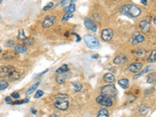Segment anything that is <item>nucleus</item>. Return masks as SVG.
<instances>
[{
  "label": "nucleus",
  "mask_w": 156,
  "mask_h": 117,
  "mask_svg": "<svg viewBox=\"0 0 156 117\" xmlns=\"http://www.w3.org/2000/svg\"><path fill=\"white\" fill-rule=\"evenodd\" d=\"M120 11L123 15H125L130 18L138 16L141 13L140 8L134 5H132V4H127V5L122 6L120 9Z\"/></svg>",
  "instance_id": "f257e3e1"
},
{
  "label": "nucleus",
  "mask_w": 156,
  "mask_h": 117,
  "mask_svg": "<svg viewBox=\"0 0 156 117\" xmlns=\"http://www.w3.org/2000/svg\"><path fill=\"white\" fill-rule=\"evenodd\" d=\"M101 93H102V95L111 98H115L117 95V90L113 84H109L102 88Z\"/></svg>",
  "instance_id": "f03ea898"
},
{
  "label": "nucleus",
  "mask_w": 156,
  "mask_h": 117,
  "mask_svg": "<svg viewBox=\"0 0 156 117\" xmlns=\"http://www.w3.org/2000/svg\"><path fill=\"white\" fill-rule=\"evenodd\" d=\"M84 40L85 44L91 49H96L100 46L99 41L94 36L89 35V34L85 35Z\"/></svg>",
  "instance_id": "7ed1b4c3"
},
{
  "label": "nucleus",
  "mask_w": 156,
  "mask_h": 117,
  "mask_svg": "<svg viewBox=\"0 0 156 117\" xmlns=\"http://www.w3.org/2000/svg\"><path fill=\"white\" fill-rule=\"evenodd\" d=\"M96 102H97L98 104L102 105L103 106L111 107L112 105V102L111 100V98L104 95H99L96 98Z\"/></svg>",
  "instance_id": "20e7f679"
},
{
  "label": "nucleus",
  "mask_w": 156,
  "mask_h": 117,
  "mask_svg": "<svg viewBox=\"0 0 156 117\" xmlns=\"http://www.w3.org/2000/svg\"><path fill=\"white\" fill-rule=\"evenodd\" d=\"M14 70H16L15 68L12 66H2L0 69V76L1 77H8Z\"/></svg>",
  "instance_id": "39448f33"
},
{
  "label": "nucleus",
  "mask_w": 156,
  "mask_h": 117,
  "mask_svg": "<svg viewBox=\"0 0 156 117\" xmlns=\"http://www.w3.org/2000/svg\"><path fill=\"white\" fill-rule=\"evenodd\" d=\"M55 107H56L57 109L60 110L65 111L68 109L69 102L66 99H59L55 102Z\"/></svg>",
  "instance_id": "423d86ee"
},
{
  "label": "nucleus",
  "mask_w": 156,
  "mask_h": 117,
  "mask_svg": "<svg viewBox=\"0 0 156 117\" xmlns=\"http://www.w3.org/2000/svg\"><path fill=\"white\" fill-rule=\"evenodd\" d=\"M102 39L105 42L110 41L113 37V31L111 29H105L102 31V34H101Z\"/></svg>",
  "instance_id": "0eeeda50"
},
{
  "label": "nucleus",
  "mask_w": 156,
  "mask_h": 117,
  "mask_svg": "<svg viewBox=\"0 0 156 117\" xmlns=\"http://www.w3.org/2000/svg\"><path fill=\"white\" fill-rule=\"evenodd\" d=\"M56 16H47L45 19V20L43 21V23H42L43 28H50V27H52L54 24L55 22H56Z\"/></svg>",
  "instance_id": "6e6552de"
},
{
  "label": "nucleus",
  "mask_w": 156,
  "mask_h": 117,
  "mask_svg": "<svg viewBox=\"0 0 156 117\" xmlns=\"http://www.w3.org/2000/svg\"><path fill=\"white\" fill-rule=\"evenodd\" d=\"M84 23L85 27L88 30H92L93 32H96V31H97V29H98L97 26H96V24L92 20H91L90 19H88V18L85 17L84 19Z\"/></svg>",
  "instance_id": "1a4fd4ad"
},
{
  "label": "nucleus",
  "mask_w": 156,
  "mask_h": 117,
  "mask_svg": "<svg viewBox=\"0 0 156 117\" xmlns=\"http://www.w3.org/2000/svg\"><path fill=\"white\" fill-rule=\"evenodd\" d=\"M142 66H143V64L141 62H134V63L130 65L129 70L132 73H138L141 70Z\"/></svg>",
  "instance_id": "9d476101"
},
{
  "label": "nucleus",
  "mask_w": 156,
  "mask_h": 117,
  "mask_svg": "<svg viewBox=\"0 0 156 117\" xmlns=\"http://www.w3.org/2000/svg\"><path fill=\"white\" fill-rule=\"evenodd\" d=\"M127 61V58L125 56H118L115 58L113 62L115 64L119 65V64H123Z\"/></svg>",
  "instance_id": "9b49d317"
},
{
  "label": "nucleus",
  "mask_w": 156,
  "mask_h": 117,
  "mask_svg": "<svg viewBox=\"0 0 156 117\" xmlns=\"http://www.w3.org/2000/svg\"><path fill=\"white\" fill-rule=\"evenodd\" d=\"M103 80H104L105 82L109 83V84H111V83H113L115 81L116 78H115V76L113 74L109 73H106V74L104 75Z\"/></svg>",
  "instance_id": "f8f14e48"
},
{
  "label": "nucleus",
  "mask_w": 156,
  "mask_h": 117,
  "mask_svg": "<svg viewBox=\"0 0 156 117\" xmlns=\"http://www.w3.org/2000/svg\"><path fill=\"white\" fill-rule=\"evenodd\" d=\"M16 57V52H7L5 54H3L2 58L4 59H13V58H15Z\"/></svg>",
  "instance_id": "ddd939ff"
},
{
  "label": "nucleus",
  "mask_w": 156,
  "mask_h": 117,
  "mask_svg": "<svg viewBox=\"0 0 156 117\" xmlns=\"http://www.w3.org/2000/svg\"><path fill=\"white\" fill-rule=\"evenodd\" d=\"M140 29L144 31L145 33L147 32H148L149 31V29H150V24L148 21H146V20H143V21H141L140 22Z\"/></svg>",
  "instance_id": "4468645a"
},
{
  "label": "nucleus",
  "mask_w": 156,
  "mask_h": 117,
  "mask_svg": "<svg viewBox=\"0 0 156 117\" xmlns=\"http://www.w3.org/2000/svg\"><path fill=\"white\" fill-rule=\"evenodd\" d=\"M144 41V36L142 34H137L133 39V44H137Z\"/></svg>",
  "instance_id": "2eb2a0df"
},
{
  "label": "nucleus",
  "mask_w": 156,
  "mask_h": 117,
  "mask_svg": "<svg viewBox=\"0 0 156 117\" xmlns=\"http://www.w3.org/2000/svg\"><path fill=\"white\" fill-rule=\"evenodd\" d=\"M40 85V81H37V82H34L33 84L31 85V86L28 88V90L26 92V94L27 95H28V94H31V93H33L35 90L38 88V86Z\"/></svg>",
  "instance_id": "dca6fc26"
},
{
  "label": "nucleus",
  "mask_w": 156,
  "mask_h": 117,
  "mask_svg": "<svg viewBox=\"0 0 156 117\" xmlns=\"http://www.w3.org/2000/svg\"><path fill=\"white\" fill-rule=\"evenodd\" d=\"M27 50V48L25 45H22V44H17L15 46V52L16 53H24Z\"/></svg>",
  "instance_id": "f3484780"
},
{
  "label": "nucleus",
  "mask_w": 156,
  "mask_h": 117,
  "mask_svg": "<svg viewBox=\"0 0 156 117\" xmlns=\"http://www.w3.org/2000/svg\"><path fill=\"white\" fill-rule=\"evenodd\" d=\"M118 84L123 89H126L129 87V80L127 79H121L118 81Z\"/></svg>",
  "instance_id": "a211bd4d"
},
{
  "label": "nucleus",
  "mask_w": 156,
  "mask_h": 117,
  "mask_svg": "<svg viewBox=\"0 0 156 117\" xmlns=\"http://www.w3.org/2000/svg\"><path fill=\"white\" fill-rule=\"evenodd\" d=\"M20 77V74L19 72H17L16 70H14L10 76H8V78L10 80H12V81H13V80H16Z\"/></svg>",
  "instance_id": "6ab92c4d"
},
{
  "label": "nucleus",
  "mask_w": 156,
  "mask_h": 117,
  "mask_svg": "<svg viewBox=\"0 0 156 117\" xmlns=\"http://www.w3.org/2000/svg\"><path fill=\"white\" fill-rule=\"evenodd\" d=\"M68 71H69L68 65L64 64V65H62L61 67H59V68L57 69L56 73H59V74H62V73H66V72H68Z\"/></svg>",
  "instance_id": "aec40b11"
},
{
  "label": "nucleus",
  "mask_w": 156,
  "mask_h": 117,
  "mask_svg": "<svg viewBox=\"0 0 156 117\" xmlns=\"http://www.w3.org/2000/svg\"><path fill=\"white\" fill-rule=\"evenodd\" d=\"M148 111H149V108L147 106V105H140V107H139V112H140V114L146 115V114H148Z\"/></svg>",
  "instance_id": "412c9836"
},
{
  "label": "nucleus",
  "mask_w": 156,
  "mask_h": 117,
  "mask_svg": "<svg viewBox=\"0 0 156 117\" xmlns=\"http://www.w3.org/2000/svg\"><path fill=\"white\" fill-rule=\"evenodd\" d=\"M72 85L73 86V88H74V91L76 92H78V91H81L82 88H83L82 84L80 82H78V81H73V82H72Z\"/></svg>",
  "instance_id": "4be33fe9"
},
{
  "label": "nucleus",
  "mask_w": 156,
  "mask_h": 117,
  "mask_svg": "<svg viewBox=\"0 0 156 117\" xmlns=\"http://www.w3.org/2000/svg\"><path fill=\"white\" fill-rule=\"evenodd\" d=\"M151 69H152V67H151V66H147L145 69H144L142 71H140V73H137L136 76H134V79H137V78L140 77V76H142L143 74H145L146 73H148V72L149 70H151Z\"/></svg>",
  "instance_id": "5701e85b"
},
{
  "label": "nucleus",
  "mask_w": 156,
  "mask_h": 117,
  "mask_svg": "<svg viewBox=\"0 0 156 117\" xmlns=\"http://www.w3.org/2000/svg\"><path fill=\"white\" fill-rule=\"evenodd\" d=\"M134 55L137 57H144L146 56V51L144 48H140L134 52Z\"/></svg>",
  "instance_id": "b1692460"
},
{
  "label": "nucleus",
  "mask_w": 156,
  "mask_h": 117,
  "mask_svg": "<svg viewBox=\"0 0 156 117\" xmlns=\"http://www.w3.org/2000/svg\"><path fill=\"white\" fill-rule=\"evenodd\" d=\"M56 82L59 84H63L64 82L66 81V76L65 75H62V74H59L57 76H56Z\"/></svg>",
  "instance_id": "393cba45"
},
{
  "label": "nucleus",
  "mask_w": 156,
  "mask_h": 117,
  "mask_svg": "<svg viewBox=\"0 0 156 117\" xmlns=\"http://www.w3.org/2000/svg\"><path fill=\"white\" fill-rule=\"evenodd\" d=\"M97 117H109V112L107 109H101L98 112Z\"/></svg>",
  "instance_id": "a878e982"
},
{
  "label": "nucleus",
  "mask_w": 156,
  "mask_h": 117,
  "mask_svg": "<svg viewBox=\"0 0 156 117\" xmlns=\"http://www.w3.org/2000/svg\"><path fill=\"white\" fill-rule=\"evenodd\" d=\"M64 10H65L66 13H73L75 11V5L74 4H71V5L66 6L64 8Z\"/></svg>",
  "instance_id": "bb28decb"
},
{
  "label": "nucleus",
  "mask_w": 156,
  "mask_h": 117,
  "mask_svg": "<svg viewBox=\"0 0 156 117\" xmlns=\"http://www.w3.org/2000/svg\"><path fill=\"white\" fill-rule=\"evenodd\" d=\"M9 86V83L6 80H0V91H2V90L6 89Z\"/></svg>",
  "instance_id": "cd10ccee"
},
{
  "label": "nucleus",
  "mask_w": 156,
  "mask_h": 117,
  "mask_svg": "<svg viewBox=\"0 0 156 117\" xmlns=\"http://www.w3.org/2000/svg\"><path fill=\"white\" fill-rule=\"evenodd\" d=\"M54 98H56V99H66L68 98V95L66 94H57L54 97Z\"/></svg>",
  "instance_id": "c85d7f7f"
},
{
  "label": "nucleus",
  "mask_w": 156,
  "mask_h": 117,
  "mask_svg": "<svg viewBox=\"0 0 156 117\" xmlns=\"http://www.w3.org/2000/svg\"><path fill=\"white\" fill-rule=\"evenodd\" d=\"M17 38L20 39V40H25L27 38V37L24 34V31L23 29H20L19 30V34H18V36H17Z\"/></svg>",
  "instance_id": "c756f323"
},
{
  "label": "nucleus",
  "mask_w": 156,
  "mask_h": 117,
  "mask_svg": "<svg viewBox=\"0 0 156 117\" xmlns=\"http://www.w3.org/2000/svg\"><path fill=\"white\" fill-rule=\"evenodd\" d=\"M155 55H156V52H155V50H154L152 52H151V56L148 58V62H155V59H156Z\"/></svg>",
  "instance_id": "7c9ffc66"
},
{
  "label": "nucleus",
  "mask_w": 156,
  "mask_h": 117,
  "mask_svg": "<svg viewBox=\"0 0 156 117\" xmlns=\"http://www.w3.org/2000/svg\"><path fill=\"white\" fill-rule=\"evenodd\" d=\"M155 73H151L148 76V79H147V80H148V83H153L155 82Z\"/></svg>",
  "instance_id": "2f4dec72"
},
{
  "label": "nucleus",
  "mask_w": 156,
  "mask_h": 117,
  "mask_svg": "<svg viewBox=\"0 0 156 117\" xmlns=\"http://www.w3.org/2000/svg\"><path fill=\"white\" fill-rule=\"evenodd\" d=\"M73 17V13H66L65 15L62 17V21H67L69 19Z\"/></svg>",
  "instance_id": "473e14b6"
},
{
  "label": "nucleus",
  "mask_w": 156,
  "mask_h": 117,
  "mask_svg": "<svg viewBox=\"0 0 156 117\" xmlns=\"http://www.w3.org/2000/svg\"><path fill=\"white\" fill-rule=\"evenodd\" d=\"M27 102H29V99H24V100H21V101H16L13 103V105H21V104H24V103H27Z\"/></svg>",
  "instance_id": "72a5a7b5"
},
{
  "label": "nucleus",
  "mask_w": 156,
  "mask_h": 117,
  "mask_svg": "<svg viewBox=\"0 0 156 117\" xmlns=\"http://www.w3.org/2000/svg\"><path fill=\"white\" fill-rule=\"evenodd\" d=\"M44 94V92L42 91H41V90H39V91H38L36 93H35V94H34V98H41L42 95Z\"/></svg>",
  "instance_id": "f704fd0d"
},
{
  "label": "nucleus",
  "mask_w": 156,
  "mask_h": 117,
  "mask_svg": "<svg viewBox=\"0 0 156 117\" xmlns=\"http://www.w3.org/2000/svg\"><path fill=\"white\" fill-rule=\"evenodd\" d=\"M53 6H54V3L53 2H49L48 5H46L45 7H44V9L43 10H45V11H46V10H50V9H51L52 7H53Z\"/></svg>",
  "instance_id": "c9c22d12"
},
{
  "label": "nucleus",
  "mask_w": 156,
  "mask_h": 117,
  "mask_svg": "<svg viewBox=\"0 0 156 117\" xmlns=\"http://www.w3.org/2000/svg\"><path fill=\"white\" fill-rule=\"evenodd\" d=\"M16 44V43L13 42V41H8V42H6V47H12V46H13V45H15Z\"/></svg>",
  "instance_id": "e433bc0d"
},
{
  "label": "nucleus",
  "mask_w": 156,
  "mask_h": 117,
  "mask_svg": "<svg viewBox=\"0 0 156 117\" xmlns=\"http://www.w3.org/2000/svg\"><path fill=\"white\" fill-rule=\"evenodd\" d=\"M5 102L7 103V104H10V105H13V102L12 101L11 98H10V96H8V97H6V98H5Z\"/></svg>",
  "instance_id": "4c0bfd02"
},
{
  "label": "nucleus",
  "mask_w": 156,
  "mask_h": 117,
  "mask_svg": "<svg viewBox=\"0 0 156 117\" xmlns=\"http://www.w3.org/2000/svg\"><path fill=\"white\" fill-rule=\"evenodd\" d=\"M11 97L15 98V99H18V98H20V94L18 92H13V93L11 94Z\"/></svg>",
  "instance_id": "58836bf2"
},
{
  "label": "nucleus",
  "mask_w": 156,
  "mask_h": 117,
  "mask_svg": "<svg viewBox=\"0 0 156 117\" xmlns=\"http://www.w3.org/2000/svg\"><path fill=\"white\" fill-rule=\"evenodd\" d=\"M24 41L27 44H33V42H34L33 39H32V38H27L25 40H24Z\"/></svg>",
  "instance_id": "ea45409f"
},
{
  "label": "nucleus",
  "mask_w": 156,
  "mask_h": 117,
  "mask_svg": "<svg viewBox=\"0 0 156 117\" xmlns=\"http://www.w3.org/2000/svg\"><path fill=\"white\" fill-rule=\"evenodd\" d=\"M72 35H75V36H77V42H80L81 38H80V36L79 34H77V33H72Z\"/></svg>",
  "instance_id": "a19ab883"
},
{
  "label": "nucleus",
  "mask_w": 156,
  "mask_h": 117,
  "mask_svg": "<svg viewBox=\"0 0 156 117\" xmlns=\"http://www.w3.org/2000/svg\"><path fill=\"white\" fill-rule=\"evenodd\" d=\"M140 2H141L142 4H144V5H145V6L147 5V4H148V2H147L146 0H141Z\"/></svg>",
  "instance_id": "79ce46f5"
},
{
  "label": "nucleus",
  "mask_w": 156,
  "mask_h": 117,
  "mask_svg": "<svg viewBox=\"0 0 156 117\" xmlns=\"http://www.w3.org/2000/svg\"><path fill=\"white\" fill-rule=\"evenodd\" d=\"M31 111H32V113L34 114V115L37 113V110H35V109H31Z\"/></svg>",
  "instance_id": "37998d69"
},
{
  "label": "nucleus",
  "mask_w": 156,
  "mask_h": 117,
  "mask_svg": "<svg viewBox=\"0 0 156 117\" xmlns=\"http://www.w3.org/2000/svg\"><path fill=\"white\" fill-rule=\"evenodd\" d=\"M49 117H59L57 115H56V114H52V115H51Z\"/></svg>",
  "instance_id": "c03bdc74"
},
{
  "label": "nucleus",
  "mask_w": 156,
  "mask_h": 117,
  "mask_svg": "<svg viewBox=\"0 0 156 117\" xmlns=\"http://www.w3.org/2000/svg\"><path fill=\"white\" fill-rule=\"evenodd\" d=\"M155 19H156V16H154V24H155V25L156 24V20H155Z\"/></svg>",
  "instance_id": "a18cd8bd"
},
{
  "label": "nucleus",
  "mask_w": 156,
  "mask_h": 117,
  "mask_svg": "<svg viewBox=\"0 0 156 117\" xmlns=\"http://www.w3.org/2000/svg\"><path fill=\"white\" fill-rule=\"evenodd\" d=\"M65 36H66V37H69V31H66V32L65 33Z\"/></svg>",
  "instance_id": "49530a36"
},
{
  "label": "nucleus",
  "mask_w": 156,
  "mask_h": 117,
  "mask_svg": "<svg viewBox=\"0 0 156 117\" xmlns=\"http://www.w3.org/2000/svg\"><path fill=\"white\" fill-rule=\"evenodd\" d=\"M93 58H98V56H93Z\"/></svg>",
  "instance_id": "de8ad7c7"
},
{
  "label": "nucleus",
  "mask_w": 156,
  "mask_h": 117,
  "mask_svg": "<svg viewBox=\"0 0 156 117\" xmlns=\"http://www.w3.org/2000/svg\"><path fill=\"white\" fill-rule=\"evenodd\" d=\"M1 52H2V48H0V53H1Z\"/></svg>",
  "instance_id": "09e8293b"
},
{
  "label": "nucleus",
  "mask_w": 156,
  "mask_h": 117,
  "mask_svg": "<svg viewBox=\"0 0 156 117\" xmlns=\"http://www.w3.org/2000/svg\"><path fill=\"white\" fill-rule=\"evenodd\" d=\"M2 3V0H0V4H1Z\"/></svg>",
  "instance_id": "8fccbe9b"
}]
</instances>
